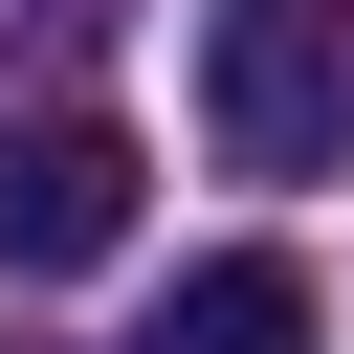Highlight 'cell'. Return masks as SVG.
<instances>
[{"label": "cell", "mask_w": 354, "mask_h": 354, "mask_svg": "<svg viewBox=\"0 0 354 354\" xmlns=\"http://www.w3.org/2000/svg\"><path fill=\"white\" fill-rule=\"evenodd\" d=\"M88 22H111V0H0V44H88Z\"/></svg>", "instance_id": "obj_4"}, {"label": "cell", "mask_w": 354, "mask_h": 354, "mask_svg": "<svg viewBox=\"0 0 354 354\" xmlns=\"http://www.w3.org/2000/svg\"><path fill=\"white\" fill-rule=\"evenodd\" d=\"M332 310H310V266L288 243H221V266H177V310L133 332V354H310Z\"/></svg>", "instance_id": "obj_3"}, {"label": "cell", "mask_w": 354, "mask_h": 354, "mask_svg": "<svg viewBox=\"0 0 354 354\" xmlns=\"http://www.w3.org/2000/svg\"><path fill=\"white\" fill-rule=\"evenodd\" d=\"M133 177H155V155H133L111 111H0V266H22V288L111 266V243H133Z\"/></svg>", "instance_id": "obj_2"}, {"label": "cell", "mask_w": 354, "mask_h": 354, "mask_svg": "<svg viewBox=\"0 0 354 354\" xmlns=\"http://www.w3.org/2000/svg\"><path fill=\"white\" fill-rule=\"evenodd\" d=\"M199 133H221V177H332L354 155V0H221Z\"/></svg>", "instance_id": "obj_1"}]
</instances>
